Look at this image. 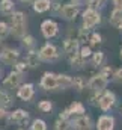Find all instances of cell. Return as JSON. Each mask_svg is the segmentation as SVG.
<instances>
[{"label":"cell","mask_w":122,"mask_h":130,"mask_svg":"<svg viewBox=\"0 0 122 130\" xmlns=\"http://www.w3.org/2000/svg\"><path fill=\"white\" fill-rule=\"evenodd\" d=\"M11 23H12V32L15 36H23L26 33V18H24L23 12L12 14Z\"/></svg>","instance_id":"obj_1"},{"label":"cell","mask_w":122,"mask_h":130,"mask_svg":"<svg viewBox=\"0 0 122 130\" xmlns=\"http://www.w3.org/2000/svg\"><path fill=\"white\" fill-rule=\"evenodd\" d=\"M41 85H42V88H44V89H48V91L59 88V83H57V76H56V74H51V73H45V74L42 76Z\"/></svg>","instance_id":"obj_2"},{"label":"cell","mask_w":122,"mask_h":130,"mask_svg":"<svg viewBox=\"0 0 122 130\" xmlns=\"http://www.w3.org/2000/svg\"><path fill=\"white\" fill-rule=\"evenodd\" d=\"M83 21H85V26H86V27H93L95 24L99 23V14H98L95 9L89 8V9L85 11V14H83Z\"/></svg>","instance_id":"obj_3"},{"label":"cell","mask_w":122,"mask_h":130,"mask_svg":"<svg viewBox=\"0 0 122 130\" xmlns=\"http://www.w3.org/2000/svg\"><path fill=\"white\" fill-rule=\"evenodd\" d=\"M39 56H41L44 61H54V59L59 56V53H57V50H56V47H54V45L47 44V45H44V47L41 48Z\"/></svg>","instance_id":"obj_4"},{"label":"cell","mask_w":122,"mask_h":130,"mask_svg":"<svg viewBox=\"0 0 122 130\" xmlns=\"http://www.w3.org/2000/svg\"><path fill=\"white\" fill-rule=\"evenodd\" d=\"M41 29H42V33H44L45 38H53L57 33V24L54 21H51V20H47V21L42 23Z\"/></svg>","instance_id":"obj_5"},{"label":"cell","mask_w":122,"mask_h":130,"mask_svg":"<svg viewBox=\"0 0 122 130\" xmlns=\"http://www.w3.org/2000/svg\"><path fill=\"white\" fill-rule=\"evenodd\" d=\"M106 85H107V79L104 76H101V74L92 77L91 82H89V88L93 89V91H101V89L106 88Z\"/></svg>","instance_id":"obj_6"},{"label":"cell","mask_w":122,"mask_h":130,"mask_svg":"<svg viewBox=\"0 0 122 130\" xmlns=\"http://www.w3.org/2000/svg\"><path fill=\"white\" fill-rule=\"evenodd\" d=\"M113 126H115V120L113 117H109V115H103L96 124L98 130H113Z\"/></svg>","instance_id":"obj_7"},{"label":"cell","mask_w":122,"mask_h":130,"mask_svg":"<svg viewBox=\"0 0 122 130\" xmlns=\"http://www.w3.org/2000/svg\"><path fill=\"white\" fill-rule=\"evenodd\" d=\"M20 82H21V73H11L6 79H5V82H3V85L6 86V88H15V86H18L20 85Z\"/></svg>","instance_id":"obj_8"},{"label":"cell","mask_w":122,"mask_h":130,"mask_svg":"<svg viewBox=\"0 0 122 130\" xmlns=\"http://www.w3.org/2000/svg\"><path fill=\"white\" fill-rule=\"evenodd\" d=\"M75 130H92V121L89 117H80L74 123Z\"/></svg>","instance_id":"obj_9"},{"label":"cell","mask_w":122,"mask_h":130,"mask_svg":"<svg viewBox=\"0 0 122 130\" xmlns=\"http://www.w3.org/2000/svg\"><path fill=\"white\" fill-rule=\"evenodd\" d=\"M77 14H78V8L74 5H65L62 8V15L66 20H74L77 17Z\"/></svg>","instance_id":"obj_10"},{"label":"cell","mask_w":122,"mask_h":130,"mask_svg":"<svg viewBox=\"0 0 122 130\" xmlns=\"http://www.w3.org/2000/svg\"><path fill=\"white\" fill-rule=\"evenodd\" d=\"M113 103H115V95L112 92H107V94H104L103 97L99 98V107L103 110H109L113 106Z\"/></svg>","instance_id":"obj_11"},{"label":"cell","mask_w":122,"mask_h":130,"mask_svg":"<svg viewBox=\"0 0 122 130\" xmlns=\"http://www.w3.org/2000/svg\"><path fill=\"white\" fill-rule=\"evenodd\" d=\"M2 59H3V62L8 65L14 64L17 59H18V52H15V50H11V48H6L3 53H2Z\"/></svg>","instance_id":"obj_12"},{"label":"cell","mask_w":122,"mask_h":130,"mask_svg":"<svg viewBox=\"0 0 122 130\" xmlns=\"http://www.w3.org/2000/svg\"><path fill=\"white\" fill-rule=\"evenodd\" d=\"M63 50H65V53H68L69 56H74V55H77L78 42L74 41V39H66V41L63 42Z\"/></svg>","instance_id":"obj_13"},{"label":"cell","mask_w":122,"mask_h":130,"mask_svg":"<svg viewBox=\"0 0 122 130\" xmlns=\"http://www.w3.org/2000/svg\"><path fill=\"white\" fill-rule=\"evenodd\" d=\"M18 97L21 98V100H30L33 97V86H32L30 83H27V85H23L20 89H18Z\"/></svg>","instance_id":"obj_14"},{"label":"cell","mask_w":122,"mask_h":130,"mask_svg":"<svg viewBox=\"0 0 122 130\" xmlns=\"http://www.w3.org/2000/svg\"><path fill=\"white\" fill-rule=\"evenodd\" d=\"M27 118H29V113L23 109H17L14 113H11V120L15 123H26Z\"/></svg>","instance_id":"obj_15"},{"label":"cell","mask_w":122,"mask_h":130,"mask_svg":"<svg viewBox=\"0 0 122 130\" xmlns=\"http://www.w3.org/2000/svg\"><path fill=\"white\" fill-rule=\"evenodd\" d=\"M50 2L48 0H36L35 2V5H33V9L36 11V12H45L48 8H50Z\"/></svg>","instance_id":"obj_16"},{"label":"cell","mask_w":122,"mask_h":130,"mask_svg":"<svg viewBox=\"0 0 122 130\" xmlns=\"http://www.w3.org/2000/svg\"><path fill=\"white\" fill-rule=\"evenodd\" d=\"M57 83L59 88H69L72 86V79L69 76H57Z\"/></svg>","instance_id":"obj_17"},{"label":"cell","mask_w":122,"mask_h":130,"mask_svg":"<svg viewBox=\"0 0 122 130\" xmlns=\"http://www.w3.org/2000/svg\"><path fill=\"white\" fill-rule=\"evenodd\" d=\"M0 11L5 14H11L14 11V3L11 0H2L0 2Z\"/></svg>","instance_id":"obj_18"},{"label":"cell","mask_w":122,"mask_h":130,"mask_svg":"<svg viewBox=\"0 0 122 130\" xmlns=\"http://www.w3.org/2000/svg\"><path fill=\"white\" fill-rule=\"evenodd\" d=\"M121 21H122V9H115L112 12V17H110V23L115 24V26H119Z\"/></svg>","instance_id":"obj_19"},{"label":"cell","mask_w":122,"mask_h":130,"mask_svg":"<svg viewBox=\"0 0 122 130\" xmlns=\"http://www.w3.org/2000/svg\"><path fill=\"white\" fill-rule=\"evenodd\" d=\"M26 62H27V65H30V67H38V64H39V58H38V53H35V52H30V53H27Z\"/></svg>","instance_id":"obj_20"},{"label":"cell","mask_w":122,"mask_h":130,"mask_svg":"<svg viewBox=\"0 0 122 130\" xmlns=\"http://www.w3.org/2000/svg\"><path fill=\"white\" fill-rule=\"evenodd\" d=\"M71 64H72V67H82V65L85 64V58L80 55V53H77V55H74L72 58H71Z\"/></svg>","instance_id":"obj_21"},{"label":"cell","mask_w":122,"mask_h":130,"mask_svg":"<svg viewBox=\"0 0 122 130\" xmlns=\"http://www.w3.org/2000/svg\"><path fill=\"white\" fill-rule=\"evenodd\" d=\"M69 112H71V113L82 115V113H85V106H83V104H80V103H74V104L69 107Z\"/></svg>","instance_id":"obj_22"},{"label":"cell","mask_w":122,"mask_h":130,"mask_svg":"<svg viewBox=\"0 0 122 130\" xmlns=\"http://www.w3.org/2000/svg\"><path fill=\"white\" fill-rule=\"evenodd\" d=\"M0 106H2V107L11 106V97H9L6 92H3V91H0Z\"/></svg>","instance_id":"obj_23"},{"label":"cell","mask_w":122,"mask_h":130,"mask_svg":"<svg viewBox=\"0 0 122 130\" xmlns=\"http://www.w3.org/2000/svg\"><path fill=\"white\" fill-rule=\"evenodd\" d=\"M85 85H86V83H85L83 77L78 76V77H74V79H72V86H75L77 91H82V89L85 88Z\"/></svg>","instance_id":"obj_24"},{"label":"cell","mask_w":122,"mask_h":130,"mask_svg":"<svg viewBox=\"0 0 122 130\" xmlns=\"http://www.w3.org/2000/svg\"><path fill=\"white\" fill-rule=\"evenodd\" d=\"M56 130H72V127H71V124L66 121V120H59L57 123H56Z\"/></svg>","instance_id":"obj_25"},{"label":"cell","mask_w":122,"mask_h":130,"mask_svg":"<svg viewBox=\"0 0 122 130\" xmlns=\"http://www.w3.org/2000/svg\"><path fill=\"white\" fill-rule=\"evenodd\" d=\"M45 129H47V126L42 120H35L33 124H32V130H45Z\"/></svg>","instance_id":"obj_26"},{"label":"cell","mask_w":122,"mask_h":130,"mask_svg":"<svg viewBox=\"0 0 122 130\" xmlns=\"http://www.w3.org/2000/svg\"><path fill=\"white\" fill-rule=\"evenodd\" d=\"M51 107H53V104H51L48 100H42V101L39 103V109H41L42 112H50Z\"/></svg>","instance_id":"obj_27"},{"label":"cell","mask_w":122,"mask_h":130,"mask_svg":"<svg viewBox=\"0 0 122 130\" xmlns=\"http://www.w3.org/2000/svg\"><path fill=\"white\" fill-rule=\"evenodd\" d=\"M103 62H104V53H103V52L95 53V55H93V64L95 65H101Z\"/></svg>","instance_id":"obj_28"},{"label":"cell","mask_w":122,"mask_h":130,"mask_svg":"<svg viewBox=\"0 0 122 130\" xmlns=\"http://www.w3.org/2000/svg\"><path fill=\"white\" fill-rule=\"evenodd\" d=\"M9 33V29H8V24L6 23H0V39L2 38H6V35Z\"/></svg>","instance_id":"obj_29"},{"label":"cell","mask_w":122,"mask_h":130,"mask_svg":"<svg viewBox=\"0 0 122 130\" xmlns=\"http://www.w3.org/2000/svg\"><path fill=\"white\" fill-rule=\"evenodd\" d=\"M99 42H101V36H99L98 33H93L91 36V44L92 45H98Z\"/></svg>","instance_id":"obj_30"},{"label":"cell","mask_w":122,"mask_h":130,"mask_svg":"<svg viewBox=\"0 0 122 130\" xmlns=\"http://www.w3.org/2000/svg\"><path fill=\"white\" fill-rule=\"evenodd\" d=\"M80 55H82V56H83V58L86 59L88 56H91V48H89V47H83V48H82V53H80Z\"/></svg>","instance_id":"obj_31"},{"label":"cell","mask_w":122,"mask_h":130,"mask_svg":"<svg viewBox=\"0 0 122 130\" xmlns=\"http://www.w3.org/2000/svg\"><path fill=\"white\" fill-rule=\"evenodd\" d=\"M101 76H104L106 79H107V77H110V76H112V68H109V67H106V68L103 70V73H101Z\"/></svg>","instance_id":"obj_32"},{"label":"cell","mask_w":122,"mask_h":130,"mask_svg":"<svg viewBox=\"0 0 122 130\" xmlns=\"http://www.w3.org/2000/svg\"><path fill=\"white\" fill-rule=\"evenodd\" d=\"M33 41H35V39H33V38H32V36H26V38H24V39H23V44H24V45H27V47H29V45H33Z\"/></svg>","instance_id":"obj_33"},{"label":"cell","mask_w":122,"mask_h":130,"mask_svg":"<svg viewBox=\"0 0 122 130\" xmlns=\"http://www.w3.org/2000/svg\"><path fill=\"white\" fill-rule=\"evenodd\" d=\"M115 80H116V82H122V68L115 73Z\"/></svg>","instance_id":"obj_34"},{"label":"cell","mask_w":122,"mask_h":130,"mask_svg":"<svg viewBox=\"0 0 122 130\" xmlns=\"http://www.w3.org/2000/svg\"><path fill=\"white\" fill-rule=\"evenodd\" d=\"M15 68H17V71H18V73H21V71L26 68V64H24V62H18V64L15 65Z\"/></svg>","instance_id":"obj_35"},{"label":"cell","mask_w":122,"mask_h":130,"mask_svg":"<svg viewBox=\"0 0 122 130\" xmlns=\"http://www.w3.org/2000/svg\"><path fill=\"white\" fill-rule=\"evenodd\" d=\"M113 2H115V5H116L118 9H121L122 8V0H113Z\"/></svg>","instance_id":"obj_36"},{"label":"cell","mask_w":122,"mask_h":130,"mask_svg":"<svg viewBox=\"0 0 122 130\" xmlns=\"http://www.w3.org/2000/svg\"><path fill=\"white\" fill-rule=\"evenodd\" d=\"M5 110H3V107H0V118H5Z\"/></svg>","instance_id":"obj_37"},{"label":"cell","mask_w":122,"mask_h":130,"mask_svg":"<svg viewBox=\"0 0 122 130\" xmlns=\"http://www.w3.org/2000/svg\"><path fill=\"white\" fill-rule=\"evenodd\" d=\"M80 2H82V0H74V3H75V5H78Z\"/></svg>","instance_id":"obj_38"},{"label":"cell","mask_w":122,"mask_h":130,"mask_svg":"<svg viewBox=\"0 0 122 130\" xmlns=\"http://www.w3.org/2000/svg\"><path fill=\"white\" fill-rule=\"evenodd\" d=\"M118 27H119V29H121V30H122V21H121V23H119V26H118Z\"/></svg>","instance_id":"obj_39"},{"label":"cell","mask_w":122,"mask_h":130,"mask_svg":"<svg viewBox=\"0 0 122 130\" xmlns=\"http://www.w3.org/2000/svg\"><path fill=\"white\" fill-rule=\"evenodd\" d=\"M21 2H29V0H21Z\"/></svg>","instance_id":"obj_40"},{"label":"cell","mask_w":122,"mask_h":130,"mask_svg":"<svg viewBox=\"0 0 122 130\" xmlns=\"http://www.w3.org/2000/svg\"><path fill=\"white\" fill-rule=\"evenodd\" d=\"M121 56H122V50H121Z\"/></svg>","instance_id":"obj_41"}]
</instances>
